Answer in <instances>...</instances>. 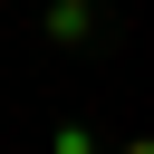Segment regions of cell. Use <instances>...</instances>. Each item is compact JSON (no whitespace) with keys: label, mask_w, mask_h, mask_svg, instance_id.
<instances>
[{"label":"cell","mask_w":154,"mask_h":154,"mask_svg":"<svg viewBox=\"0 0 154 154\" xmlns=\"http://www.w3.org/2000/svg\"><path fill=\"white\" fill-rule=\"evenodd\" d=\"M38 29H48V48H58V58H77V48H96L106 10H96V0H48V10H38Z\"/></svg>","instance_id":"obj_1"},{"label":"cell","mask_w":154,"mask_h":154,"mask_svg":"<svg viewBox=\"0 0 154 154\" xmlns=\"http://www.w3.org/2000/svg\"><path fill=\"white\" fill-rule=\"evenodd\" d=\"M48 154H96V125H87V116H58V125H48Z\"/></svg>","instance_id":"obj_2"},{"label":"cell","mask_w":154,"mask_h":154,"mask_svg":"<svg viewBox=\"0 0 154 154\" xmlns=\"http://www.w3.org/2000/svg\"><path fill=\"white\" fill-rule=\"evenodd\" d=\"M125 154H154V144H125Z\"/></svg>","instance_id":"obj_3"}]
</instances>
